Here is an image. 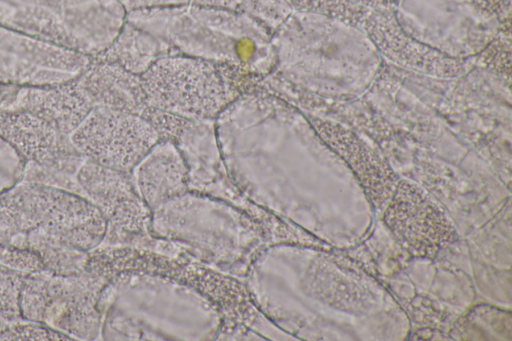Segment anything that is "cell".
Instances as JSON below:
<instances>
[{
    "label": "cell",
    "instance_id": "6da1fadb",
    "mask_svg": "<svg viewBox=\"0 0 512 341\" xmlns=\"http://www.w3.org/2000/svg\"><path fill=\"white\" fill-rule=\"evenodd\" d=\"M106 231L100 210L78 194L22 180L0 193V244L34 252L42 265L66 248L91 251Z\"/></svg>",
    "mask_w": 512,
    "mask_h": 341
},
{
    "label": "cell",
    "instance_id": "7a4b0ae2",
    "mask_svg": "<svg viewBox=\"0 0 512 341\" xmlns=\"http://www.w3.org/2000/svg\"><path fill=\"white\" fill-rule=\"evenodd\" d=\"M118 0H0V25L96 58L123 27Z\"/></svg>",
    "mask_w": 512,
    "mask_h": 341
},
{
    "label": "cell",
    "instance_id": "3957f363",
    "mask_svg": "<svg viewBox=\"0 0 512 341\" xmlns=\"http://www.w3.org/2000/svg\"><path fill=\"white\" fill-rule=\"evenodd\" d=\"M146 105L185 118H210L233 98L220 67L199 57L164 56L140 75Z\"/></svg>",
    "mask_w": 512,
    "mask_h": 341
},
{
    "label": "cell",
    "instance_id": "277c9868",
    "mask_svg": "<svg viewBox=\"0 0 512 341\" xmlns=\"http://www.w3.org/2000/svg\"><path fill=\"white\" fill-rule=\"evenodd\" d=\"M99 290V279L85 269L71 275L45 269L28 272L20 294L22 317L71 339H89L97 328Z\"/></svg>",
    "mask_w": 512,
    "mask_h": 341
},
{
    "label": "cell",
    "instance_id": "5b68a950",
    "mask_svg": "<svg viewBox=\"0 0 512 341\" xmlns=\"http://www.w3.org/2000/svg\"><path fill=\"white\" fill-rule=\"evenodd\" d=\"M69 138L85 158L127 173L159 142L160 135L144 115L94 107Z\"/></svg>",
    "mask_w": 512,
    "mask_h": 341
},
{
    "label": "cell",
    "instance_id": "8992f818",
    "mask_svg": "<svg viewBox=\"0 0 512 341\" xmlns=\"http://www.w3.org/2000/svg\"><path fill=\"white\" fill-rule=\"evenodd\" d=\"M93 58L0 25V83L52 86L72 81Z\"/></svg>",
    "mask_w": 512,
    "mask_h": 341
},
{
    "label": "cell",
    "instance_id": "52a82bcc",
    "mask_svg": "<svg viewBox=\"0 0 512 341\" xmlns=\"http://www.w3.org/2000/svg\"><path fill=\"white\" fill-rule=\"evenodd\" d=\"M387 204V225L414 255L434 256L453 241L455 232L447 217L410 183L399 181Z\"/></svg>",
    "mask_w": 512,
    "mask_h": 341
},
{
    "label": "cell",
    "instance_id": "ba28073f",
    "mask_svg": "<svg viewBox=\"0 0 512 341\" xmlns=\"http://www.w3.org/2000/svg\"><path fill=\"white\" fill-rule=\"evenodd\" d=\"M360 26L378 51L398 66L443 78L463 72V64L456 57L408 35L393 8L369 10Z\"/></svg>",
    "mask_w": 512,
    "mask_h": 341
},
{
    "label": "cell",
    "instance_id": "9c48e42d",
    "mask_svg": "<svg viewBox=\"0 0 512 341\" xmlns=\"http://www.w3.org/2000/svg\"><path fill=\"white\" fill-rule=\"evenodd\" d=\"M0 137L24 160L74 175L85 157L68 135L25 110L0 112Z\"/></svg>",
    "mask_w": 512,
    "mask_h": 341
},
{
    "label": "cell",
    "instance_id": "30bf717a",
    "mask_svg": "<svg viewBox=\"0 0 512 341\" xmlns=\"http://www.w3.org/2000/svg\"><path fill=\"white\" fill-rule=\"evenodd\" d=\"M74 178L83 196L100 210L107 227L127 230L142 227L147 206L126 173L85 158Z\"/></svg>",
    "mask_w": 512,
    "mask_h": 341
},
{
    "label": "cell",
    "instance_id": "8fae6325",
    "mask_svg": "<svg viewBox=\"0 0 512 341\" xmlns=\"http://www.w3.org/2000/svg\"><path fill=\"white\" fill-rule=\"evenodd\" d=\"M313 124L325 143L348 164L370 200L378 207L387 204L398 181L384 160L345 127L320 119H314Z\"/></svg>",
    "mask_w": 512,
    "mask_h": 341
},
{
    "label": "cell",
    "instance_id": "7c38bea8",
    "mask_svg": "<svg viewBox=\"0 0 512 341\" xmlns=\"http://www.w3.org/2000/svg\"><path fill=\"white\" fill-rule=\"evenodd\" d=\"M73 82L93 108L108 107L140 114V109L147 106L140 76L114 63L93 58Z\"/></svg>",
    "mask_w": 512,
    "mask_h": 341
},
{
    "label": "cell",
    "instance_id": "4fadbf2b",
    "mask_svg": "<svg viewBox=\"0 0 512 341\" xmlns=\"http://www.w3.org/2000/svg\"><path fill=\"white\" fill-rule=\"evenodd\" d=\"M135 187L147 207L156 208L182 194L188 171L178 150L157 143L134 168Z\"/></svg>",
    "mask_w": 512,
    "mask_h": 341
},
{
    "label": "cell",
    "instance_id": "5bb4252c",
    "mask_svg": "<svg viewBox=\"0 0 512 341\" xmlns=\"http://www.w3.org/2000/svg\"><path fill=\"white\" fill-rule=\"evenodd\" d=\"M163 42L140 30L123 25L111 45L97 59L114 63L125 70L141 75L155 61L165 56Z\"/></svg>",
    "mask_w": 512,
    "mask_h": 341
},
{
    "label": "cell",
    "instance_id": "9a60e30c",
    "mask_svg": "<svg viewBox=\"0 0 512 341\" xmlns=\"http://www.w3.org/2000/svg\"><path fill=\"white\" fill-rule=\"evenodd\" d=\"M26 273L0 264V338L10 325L24 319L20 294Z\"/></svg>",
    "mask_w": 512,
    "mask_h": 341
},
{
    "label": "cell",
    "instance_id": "2e32d148",
    "mask_svg": "<svg viewBox=\"0 0 512 341\" xmlns=\"http://www.w3.org/2000/svg\"><path fill=\"white\" fill-rule=\"evenodd\" d=\"M303 11L323 15L349 26H360L369 10L346 0H292Z\"/></svg>",
    "mask_w": 512,
    "mask_h": 341
},
{
    "label": "cell",
    "instance_id": "e0dca14e",
    "mask_svg": "<svg viewBox=\"0 0 512 341\" xmlns=\"http://www.w3.org/2000/svg\"><path fill=\"white\" fill-rule=\"evenodd\" d=\"M24 167V160L0 137V193L22 179Z\"/></svg>",
    "mask_w": 512,
    "mask_h": 341
},
{
    "label": "cell",
    "instance_id": "ac0fdd59",
    "mask_svg": "<svg viewBox=\"0 0 512 341\" xmlns=\"http://www.w3.org/2000/svg\"><path fill=\"white\" fill-rule=\"evenodd\" d=\"M0 264L24 272L43 269L40 258L34 252L2 244H0Z\"/></svg>",
    "mask_w": 512,
    "mask_h": 341
},
{
    "label": "cell",
    "instance_id": "d6986e66",
    "mask_svg": "<svg viewBox=\"0 0 512 341\" xmlns=\"http://www.w3.org/2000/svg\"><path fill=\"white\" fill-rule=\"evenodd\" d=\"M367 10L380 8H394L398 0H346Z\"/></svg>",
    "mask_w": 512,
    "mask_h": 341
}]
</instances>
